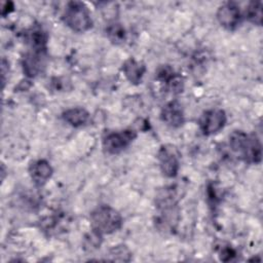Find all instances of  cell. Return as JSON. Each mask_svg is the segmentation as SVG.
Instances as JSON below:
<instances>
[{
	"instance_id": "cell-1",
	"label": "cell",
	"mask_w": 263,
	"mask_h": 263,
	"mask_svg": "<svg viewBox=\"0 0 263 263\" xmlns=\"http://www.w3.org/2000/svg\"><path fill=\"white\" fill-rule=\"evenodd\" d=\"M229 147L247 163H259L262 159V146L255 134L233 130L229 136Z\"/></svg>"
},
{
	"instance_id": "cell-2",
	"label": "cell",
	"mask_w": 263,
	"mask_h": 263,
	"mask_svg": "<svg viewBox=\"0 0 263 263\" xmlns=\"http://www.w3.org/2000/svg\"><path fill=\"white\" fill-rule=\"evenodd\" d=\"M91 231L100 234H111L119 230L123 224L122 216L110 205H99L89 216Z\"/></svg>"
},
{
	"instance_id": "cell-3",
	"label": "cell",
	"mask_w": 263,
	"mask_h": 263,
	"mask_svg": "<svg viewBox=\"0 0 263 263\" xmlns=\"http://www.w3.org/2000/svg\"><path fill=\"white\" fill-rule=\"evenodd\" d=\"M62 20L71 30L83 33L92 27L90 12L85 3L81 1H70L66 4Z\"/></svg>"
},
{
	"instance_id": "cell-4",
	"label": "cell",
	"mask_w": 263,
	"mask_h": 263,
	"mask_svg": "<svg viewBox=\"0 0 263 263\" xmlns=\"http://www.w3.org/2000/svg\"><path fill=\"white\" fill-rule=\"evenodd\" d=\"M137 138L134 129H123L108 133L103 138V149L108 154H118L125 150Z\"/></svg>"
},
{
	"instance_id": "cell-5",
	"label": "cell",
	"mask_w": 263,
	"mask_h": 263,
	"mask_svg": "<svg viewBox=\"0 0 263 263\" xmlns=\"http://www.w3.org/2000/svg\"><path fill=\"white\" fill-rule=\"evenodd\" d=\"M161 173L167 178H175L180 168L179 152L173 145H162L157 153Z\"/></svg>"
},
{
	"instance_id": "cell-6",
	"label": "cell",
	"mask_w": 263,
	"mask_h": 263,
	"mask_svg": "<svg viewBox=\"0 0 263 263\" xmlns=\"http://www.w3.org/2000/svg\"><path fill=\"white\" fill-rule=\"evenodd\" d=\"M226 113L222 109L214 108L204 111L199 120V128L204 136H212L219 133L226 124Z\"/></svg>"
},
{
	"instance_id": "cell-7",
	"label": "cell",
	"mask_w": 263,
	"mask_h": 263,
	"mask_svg": "<svg viewBox=\"0 0 263 263\" xmlns=\"http://www.w3.org/2000/svg\"><path fill=\"white\" fill-rule=\"evenodd\" d=\"M217 20L219 24L227 30H235L243 20L239 5L234 1L223 3L217 10Z\"/></svg>"
},
{
	"instance_id": "cell-8",
	"label": "cell",
	"mask_w": 263,
	"mask_h": 263,
	"mask_svg": "<svg viewBox=\"0 0 263 263\" xmlns=\"http://www.w3.org/2000/svg\"><path fill=\"white\" fill-rule=\"evenodd\" d=\"M46 50H33L25 54L22 60L23 71L26 76L34 78L41 74L46 65Z\"/></svg>"
},
{
	"instance_id": "cell-9",
	"label": "cell",
	"mask_w": 263,
	"mask_h": 263,
	"mask_svg": "<svg viewBox=\"0 0 263 263\" xmlns=\"http://www.w3.org/2000/svg\"><path fill=\"white\" fill-rule=\"evenodd\" d=\"M160 118L171 127L177 128L182 126L185 122V115L182 105L177 100L167 102L160 111Z\"/></svg>"
},
{
	"instance_id": "cell-10",
	"label": "cell",
	"mask_w": 263,
	"mask_h": 263,
	"mask_svg": "<svg viewBox=\"0 0 263 263\" xmlns=\"http://www.w3.org/2000/svg\"><path fill=\"white\" fill-rule=\"evenodd\" d=\"M53 170L45 159L34 160L29 166V175L36 186H43L52 176Z\"/></svg>"
},
{
	"instance_id": "cell-11",
	"label": "cell",
	"mask_w": 263,
	"mask_h": 263,
	"mask_svg": "<svg viewBox=\"0 0 263 263\" xmlns=\"http://www.w3.org/2000/svg\"><path fill=\"white\" fill-rule=\"evenodd\" d=\"M122 72L132 84H139L146 72V66L143 62H139L134 58L127 59L122 65Z\"/></svg>"
},
{
	"instance_id": "cell-12",
	"label": "cell",
	"mask_w": 263,
	"mask_h": 263,
	"mask_svg": "<svg viewBox=\"0 0 263 263\" xmlns=\"http://www.w3.org/2000/svg\"><path fill=\"white\" fill-rule=\"evenodd\" d=\"M62 117L68 124L74 127H79L85 125L88 122L90 114L86 109L82 107H74L64 111Z\"/></svg>"
},
{
	"instance_id": "cell-13",
	"label": "cell",
	"mask_w": 263,
	"mask_h": 263,
	"mask_svg": "<svg viewBox=\"0 0 263 263\" xmlns=\"http://www.w3.org/2000/svg\"><path fill=\"white\" fill-rule=\"evenodd\" d=\"M47 33L40 27L33 28L28 36V40L33 50H46Z\"/></svg>"
},
{
	"instance_id": "cell-14",
	"label": "cell",
	"mask_w": 263,
	"mask_h": 263,
	"mask_svg": "<svg viewBox=\"0 0 263 263\" xmlns=\"http://www.w3.org/2000/svg\"><path fill=\"white\" fill-rule=\"evenodd\" d=\"M243 17H246L252 24L257 26L262 25V2L260 1H252L248 4Z\"/></svg>"
},
{
	"instance_id": "cell-15",
	"label": "cell",
	"mask_w": 263,
	"mask_h": 263,
	"mask_svg": "<svg viewBox=\"0 0 263 263\" xmlns=\"http://www.w3.org/2000/svg\"><path fill=\"white\" fill-rule=\"evenodd\" d=\"M106 33L108 38L112 43L118 44L124 41L125 39V30L119 23H112L106 28Z\"/></svg>"
},
{
	"instance_id": "cell-16",
	"label": "cell",
	"mask_w": 263,
	"mask_h": 263,
	"mask_svg": "<svg viewBox=\"0 0 263 263\" xmlns=\"http://www.w3.org/2000/svg\"><path fill=\"white\" fill-rule=\"evenodd\" d=\"M109 260L113 261H129L130 252L125 246H116L109 251Z\"/></svg>"
},
{
	"instance_id": "cell-17",
	"label": "cell",
	"mask_w": 263,
	"mask_h": 263,
	"mask_svg": "<svg viewBox=\"0 0 263 263\" xmlns=\"http://www.w3.org/2000/svg\"><path fill=\"white\" fill-rule=\"evenodd\" d=\"M175 73L176 72L170 65H160L155 71V78L165 84L175 75Z\"/></svg>"
},
{
	"instance_id": "cell-18",
	"label": "cell",
	"mask_w": 263,
	"mask_h": 263,
	"mask_svg": "<svg viewBox=\"0 0 263 263\" xmlns=\"http://www.w3.org/2000/svg\"><path fill=\"white\" fill-rule=\"evenodd\" d=\"M235 256V253L230 248H226L221 252V260L223 261H229Z\"/></svg>"
},
{
	"instance_id": "cell-19",
	"label": "cell",
	"mask_w": 263,
	"mask_h": 263,
	"mask_svg": "<svg viewBox=\"0 0 263 263\" xmlns=\"http://www.w3.org/2000/svg\"><path fill=\"white\" fill-rule=\"evenodd\" d=\"M13 8H14V5H13V3L11 2V1H6V2H4L3 4H2V15L3 16H5L6 14H8L9 12H11L12 10H13Z\"/></svg>"
}]
</instances>
